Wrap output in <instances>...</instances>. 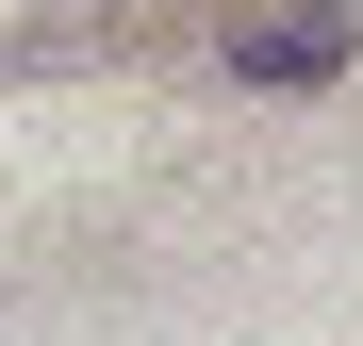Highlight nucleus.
I'll list each match as a JSON object with an SVG mask.
<instances>
[{
	"label": "nucleus",
	"mask_w": 363,
	"mask_h": 346,
	"mask_svg": "<svg viewBox=\"0 0 363 346\" xmlns=\"http://www.w3.org/2000/svg\"><path fill=\"white\" fill-rule=\"evenodd\" d=\"M347 67V17H281V33H231V83H330Z\"/></svg>",
	"instance_id": "f257e3e1"
}]
</instances>
